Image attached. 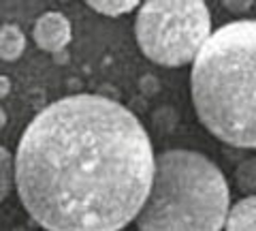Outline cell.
<instances>
[{"label": "cell", "instance_id": "1", "mask_svg": "<svg viewBox=\"0 0 256 231\" xmlns=\"http://www.w3.org/2000/svg\"><path fill=\"white\" fill-rule=\"evenodd\" d=\"M148 131L118 101L70 94L32 118L15 154L24 208L47 231H120L150 195Z\"/></svg>", "mask_w": 256, "mask_h": 231}, {"label": "cell", "instance_id": "11", "mask_svg": "<svg viewBox=\"0 0 256 231\" xmlns=\"http://www.w3.org/2000/svg\"><path fill=\"white\" fill-rule=\"evenodd\" d=\"M9 88H11L9 79H6V77H0V99H2L4 94H9Z\"/></svg>", "mask_w": 256, "mask_h": 231}, {"label": "cell", "instance_id": "12", "mask_svg": "<svg viewBox=\"0 0 256 231\" xmlns=\"http://www.w3.org/2000/svg\"><path fill=\"white\" fill-rule=\"evenodd\" d=\"M4 122H6V114H4V109L0 107V129L4 126Z\"/></svg>", "mask_w": 256, "mask_h": 231}, {"label": "cell", "instance_id": "3", "mask_svg": "<svg viewBox=\"0 0 256 231\" xmlns=\"http://www.w3.org/2000/svg\"><path fill=\"white\" fill-rule=\"evenodd\" d=\"M226 216V178L205 154L175 148L156 156L139 231H222Z\"/></svg>", "mask_w": 256, "mask_h": 231}, {"label": "cell", "instance_id": "4", "mask_svg": "<svg viewBox=\"0 0 256 231\" xmlns=\"http://www.w3.org/2000/svg\"><path fill=\"white\" fill-rule=\"evenodd\" d=\"M210 30L212 15L201 0H152L139 5L134 22L141 52L162 67L194 62Z\"/></svg>", "mask_w": 256, "mask_h": 231}, {"label": "cell", "instance_id": "2", "mask_svg": "<svg viewBox=\"0 0 256 231\" xmlns=\"http://www.w3.org/2000/svg\"><path fill=\"white\" fill-rule=\"evenodd\" d=\"M190 92L198 120L235 148H256V20L214 30L196 54Z\"/></svg>", "mask_w": 256, "mask_h": 231}, {"label": "cell", "instance_id": "10", "mask_svg": "<svg viewBox=\"0 0 256 231\" xmlns=\"http://www.w3.org/2000/svg\"><path fill=\"white\" fill-rule=\"evenodd\" d=\"M235 180L242 190H256V158H250L237 167Z\"/></svg>", "mask_w": 256, "mask_h": 231}, {"label": "cell", "instance_id": "7", "mask_svg": "<svg viewBox=\"0 0 256 231\" xmlns=\"http://www.w3.org/2000/svg\"><path fill=\"white\" fill-rule=\"evenodd\" d=\"M26 50V35L22 33L20 26L6 24L0 28V60L13 62Z\"/></svg>", "mask_w": 256, "mask_h": 231}, {"label": "cell", "instance_id": "5", "mask_svg": "<svg viewBox=\"0 0 256 231\" xmlns=\"http://www.w3.org/2000/svg\"><path fill=\"white\" fill-rule=\"evenodd\" d=\"M32 37L43 52H60L70 41V22L60 11H47L36 20Z\"/></svg>", "mask_w": 256, "mask_h": 231}, {"label": "cell", "instance_id": "8", "mask_svg": "<svg viewBox=\"0 0 256 231\" xmlns=\"http://www.w3.org/2000/svg\"><path fill=\"white\" fill-rule=\"evenodd\" d=\"M88 7L105 18H120V15L139 9V3H134V0H90Z\"/></svg>", "mask_w": 256, "mask_h": 231}, {"label": "cell", "instance_id": "6", "mask_svg": "<svg viewBox=\"0 0 256 231\" xmlns=\"http://www.w3.org/2000/svg\"><path fill=\"white\" fill-rule=\"evenodd\" d=\"M224 227L226 231H256V195L239 199L230 208Z\"/></svg>", "mask_w": 256, "mask_h": 231}, {"label": "cell", "instance_id": "9", "mask_svg": "<svg viewBox=\"0 0 256 231\" xmlns=\"http://www.w3.org/2000/svg\"><path fill=\"white\" fill-rule=\"evenodd\" d=\"M15 182V161L6 148L0 146V201L9 195Z\"/></svg>", "mask_w": 256, "mask_h": 231}]
</instances>
